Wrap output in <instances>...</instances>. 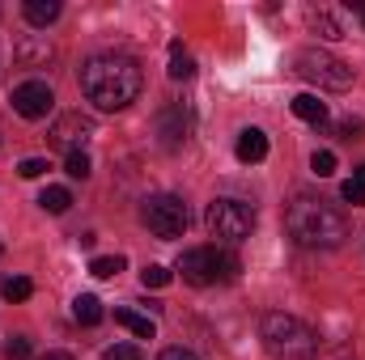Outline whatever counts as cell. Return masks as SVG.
<instances>
[{
  "instance_id": "cell-12",
  "label": "cell",
  "mask_w": 365,
  "mask_h": 360,
  "mask_svg": "<svg viewBox=\"0 0 365 360\" xmlns=\"http://www.w3.org/2000/svg\"><path fill=\"white\" fill-rule=\"evenodd\" d=\"M234 153H238V162H242V166H255V162H264V157H268V136H264L259 127H247V132L238 136Z\"/></svg>"
},
{
  "instance_id": "cell-30",
  "label": "cell",
  "mask_w": 365,
  "mask_h": 360,
  "mask_svg": "<svg viewBox=\"0 0 365 360\" xmlns=\"http://www.w3.org/2000/svg\"><path fill=\"white\" fill-rule=\"evenodd\" d=\"M38 360H73L68 352H47V356H38Z\"/></svg>"
},
{
  "instance_id": "cell-29",
  "label": "cell",
  "mask_w": 365,
  "mask_h": 360,
  "mask_svg": "<svg viewBox=\"0 0 365 360\" xmlns=\"http://www.w3.org/2000/svg\"><path fill=\"white\" fill-rule=\"evenodd\" d=\"M158 360H200V356H195L191 348H166V352H162Z\"/></svg>"
},
{
  "instance_id": "cell-4",
  "label": "cell",
  "mask_w": 365,
  "mask_h": 360,
  "mask_svg": "<svg viewBox=\"0 0 365 360\" xmlns=\"http://www.w3.org/2000/svg\"><path fill=\"white\" fill-rule=\"evenodd\" d=\"M179 271L187 284L208 288L217 280H234L238 275V259L230 250H221V246H191V250L179 255Z\"/></svg>"
},
{
  "instance_id": "cell-16",
  "label": "cell",
  "mask_w": 365,
  "mask_h": 360,
  "mask_svg": "<svg viewBox=\"0 0 365 360\" xmlns=\"http://www.w3.org/2000/svg\"><path fill=\"white\" fill-rule=\"evenodd\" d=\"M73 318H77L81 327H98V322H102V301H98L93 292H81V297L73 301Z\"/></svg>"
},
{
  "instance_id": "cell-28",
  "label": "cell",
  "mask_w": 365,
  "mask_h": 360,
  "mask_svg": "<svg viewBox=\"0 0 365 360\" xmlns=\"http://www.w3.org/2000/svg\"><path fill=\"white\" fill-rule=\"evenodd\" d=\"M361 132H365L361 119H344V123H340V136H344V140H357Z\"/></svg>"
},
{
  "instance_id": "cell-18",
  "label": "cell",
  "mask_w": 365,
  "mask_h": 360,
  "mask_svg": "<svg viewBox=\"0 0 365 360\" xmlns=\"http://www.w3.org/2000/svg\"><path fill=\"white\" fill-rule=\"evenodd\" d=\"M170 77H175V81H191V77H195V60L182 51L179 43H170Z\"/></svg>"
},
{
  "instance_id": "cell-25",
  "label": "cell",
  "mask_w": 365,
  "mask_h": 360,
  "mask_svg": "<svg viewBox=\"0 0 365 360\" xmlns=\"http://www.w3.org/2000/svg\"><path fill=\"white\" fill-rule=\"evenodd\" d=\"M140 284H145V288H166V284H170V271L162 268V263H149V268L140 271Z\"/></svg>"
},
{
  "instance_id": "cell-14",
  "label": "cell",
  "mask_w": 365,
  "mask_h": 360,
  "mask_svg": "<svg viewBox=\"0 0 365 360\" xmlns=\"http://www.w3.org/2000/svg\"><path fill=\"white\" fill-rule=\"evenodd\" d=\"M115 322H119L123 331H132L136 339H153V335H158L153 318H145V314H132V309H115Z\"/></svg>"
},
{
  "instance_id": "cell-17",
  "label": "cell",
  "mask_w": 365,
  "mask_h": 360,
  "mask_svg": "<svg viewBox=\"0 0 365 360\" xmlns=\"http://www.w3.org/2000/svg\"><path fill=\"white\" fill-rule=\"evenodd\" d=\"M38 203H43V212H51V216H64V212L73 208V191H68V186H47V191L38 195Z\"/></svg>"
},
{
  "instance_id": "cell-3",
  "label": "cell",
  "mask_w": 365,
  "mask_h": 360,
  "mask_svg": "<svg viewBox=\"0 0 365 360\" xmlns=\"http://www.w3.org/2000/svg\"><path fill=\"white\" fill-rule=\"evenodd\" d=\"M259 339L272 360H314L319 356V335L310 322H302L297 314H264L259 322Z\"/></svg>"
},
{
  "instance_id": "cell-2",
  "label": "cell",
  "mask_w": 365,
  "mask_h": 360,
  "mask_svg": "<svg viewBox=\"0 0 365 360\" xmlns=\"http://www.w3.org/2000/svg\"><path fill=\"white\" fill-rule=\"evenodd\" d=\"M284 229L306 250H336L349 238V221L323 195H293L284 208Z\"/></svg>"
},
{
  "instance_id": "cell-6",
  "label": "cell",
  "mask_w": 365,
  "mask_h": 360,
  "mask_svg": "<svg viewBox=\"0 0 365 360\" xmlns=\"http://www.w3.org/2000/svg\"><path fill=\"white\" fill-rule=\"evenodd\" d=\"M297 77H306V81H314L319 90H349L353 85V68L344 64V60H336L331 51H302L297 60Z\"/></svg>"
},
{
  "instance_id": "cell-19",
  "label": "cell",
  "mask_w": 365,
  "mask_h": 360,
  "mask_svg": "<svg viewBox=\"0 0 365 360\" xmlns=\"http://www.w3.org/2000/svg\"><path fill=\"white\" fill-rule=\"evenodd\" d=\"M30 292H34V284H30L26 275H9V280L0 284V297H4V301H30Z\"/></svg>"
},
{
  "instance_id": "cell-5",
  "label": "cell",
  "mask_w": 365,
  "mask_h": 360,
  "mask_svg": "<svg viewBox=\"0 0 365 360\" xmlns=\"http://www.w3.org/2000/svg\"><path fill=\"white\" fill-rule=\"evenodd\" d=\"M204 225H208V233H212L221 246H238V242H247L251 229H255V208L242 203V199H212L208 212H204Z\"/></svg>"
},
{
  "instance_id": "cell-13",
  "label": "cell",
  "mask_w": 365,
  "mask_h": 360,
  "mask_svg": "<svg viewBox=\"0 0 365 360\" xmlns=\"http://www.w3.org/2000/svg\"><path fill=\"white\" fill-rule=\"evenodd\" d=\"M293 115L306 119V123H314V127H323L327 123V102H319L314 93H297L293 97Z\"/></svg>"
},
{
  "instance_id": "cell-26",
  "label": "cell",
  "mask_w": 365,
  "mask_h": 360,
  "mask_svg": "<svg viewBox=\"0 0 365 360\" xmlns=\"http://www.w3.org/2000/svg\"><path fill=\"white\" fill-rule=\"evenodd\" d=\"M102 360H145L140 356V348H132V344H115V348H106Z\"/></svg>"
},
{
  "instance_id": "cell-15",
  "label": "cell",
  "mask_w": 365,
  "mask_h": 360,
  "mask_svg": "<svg viewBox=\"0 0 365 360\" xmlns=\"http://www.w3.org/2000/svg\"><path fill=\"white\" fill-rule=\"evenodd\" d=\"M26 21L30 26H51L56 17H60V0H26Z\"/></svg>"
},
{
  "instance_id": "cell-7",
  "label": "cell",
  "mask_w": 365,
  "mask_h": 360,
  "mask_svg": "<svg viewBox=\"0 0 365 360\" xmlns=\"http://www.w3.org/2000/svg\"><path fill=\"white\" fill-rule=\"evenodd\" d=\"M140 216H145L149 233H158V238H182V229L191 221L187 203H182L179 195H149L145 208H140Z\"/></svg>"
},
{
  "instance_id": "cell-24",
  "label": "cell",
  "mask_w": 365,
  "mask_h": 360,
  "mask_svg": "<svg viewBox=\"0 0 365 360\" xmlns=\"http://www.w3.org/2000/svg\"><path fill=\"white\" fill-rule=\"evenodd\" d=\"M310 170H314L319 179H331V174H336V153H331V149H319V153L310 157Z\"/></svg>"
},
{
  "instance_id": "cell-32",
  "label": "cell",
  "mask_w": 365,
  "mask_h": 360,
  "mask_svg": "<svg viewBox=\"0 0 365 360\" xmlns=\"http://www.w3.org/2000/svg\"><path fill=\"white\" fill-rule=\"evenodd\" d=\"M0 250H4V246H0Z\"/></svg>"
},
{
  "instance_id": "cell-20",
  "label": "cell",
  "mask_w": 365,
  "mask_h": 360,
  "mask_svg": "<svg viewBox=\"0 0 365 360\" xmlns=\"http://www.w3.org/2000/svg\"><path fill=\"white\" fill-rule=\"evenodd\" d=\"M340 195H344L353 208H365V166H357V170H353V179L340 186Z\"/></svg>"
},
{
  "instance_id": "cell-8",
  "label": "cell",
  "mask_w": 365,
  "mask_h": 360,
  "mask_svg": "<svg viewBox=\"0 0 365 360\" xmlns=\"http://www.w3.org/2000/svg\"><path fill=\"white\" fill-rule=\"evenodd\" d=\"M90 136H93V119L81 115V110L60 115V119L51 123V132H47V140H51L56 149H64V157H68V153H81V144H86Z\"/></svg>"
},
{
  "instance_id": "cell-22",
  "label": "cell",
  "mask_w": 365,
  "mask_h": 360,
  "mask_svg": "<svg viewBox=\"0 0 365 360\" xmlns=\"http://www.w3.org/2000/svg\"><path fill=\"white\" fill-rule=\"evenodd\" d=\"M0 356H4V360H30V356H34V344H30L26 335H13V339H4Z\"/></svg>"
},
{
  "instance_id": "cell-23",
  "label": "cell",
  "mask_w": 365,
  "mask_h": 360,
  "mask_svg": "<svg viewBox=\"0 0 365 360\" xmlns=\"http://www.w3.org/2000/svg\"><path fill=\"white\" fill-rule=\"evenodd\" d=\"M90 157H86V149H81V153H68V157H64V174H68V179H90Z\"/></svg>"
},
{
  "instance_id": "cell-27",
  "label": "cell",
  "mask_w": 365,
  "mask_h": 360,
  "mask_svg": "<svg viewBox=\"0 0 365 360\" xmlns=\"http://www.w3.org/2000/svg\"><path fill=\"white\" fill-rule=\"evenodd\" d=\"M17 174H21V179H43V174H47V162H43V157H26V162L17 166Z\"/></svg>"
},
{
  "instance_id": "cell-9",
  "label": "cell",
  "mask_w": 365,
  "mask_h": 360,
  "mask_svg": "<svg viewBox=\"0 0 365 360\" xmlns=\"http://www.w3.org/2000/svg\"><path fill=\"white\" fill-rule=\"evenodd\" d=\"M51 106H56V93H51L47 81H21V85L13 90V110H17L21 119H47Z\"/></svg>"
},
{
  "instance_id": "cell-21",
  "label": "cell",
  "mask_w": 365,
  "mask_h": 360,
  "mask_svg": "<svg viewBox=\"0 0 365 360\" xmlns=\"http://www.w3.org/2000/svg\"><path fill=\"white\" fill-rule=\"evenodd\" d=\"M123 268H128V263H123V255H98V259L90 263V271L98 275V280H115Z\"/></svg>"
},
{
  "instance_id": "cell-31",
  "label": "cell",
  "mask_w": 365,
  "mask_h": 360,
  "mask_svg": "<svg viewBox=\"0 0 365 360\" xmlns=\"http://www.w3.org/2000/svg\"><path fill=\"white\" fill-rule=\"evenodd\" d=\"M357 9H361V21H365V4H357Z\"/></svg>"
},
{
  "instance_id": "cell-1",
  "label": "cell",
  "mask_w": 365,
  "mask_h": 360,
  "mask_svg": "<svg viewBox=\"0 0 365 360\" xmlns=\"http://www.w3.org/2000/svg\"><path fill=\"white\" fill-rule=\"evenodd\" d=\"M140 85H145V77H140V64L132 55L106 51V55H90L81 64V93H86V102H93L106 115L132 106L140 97Z\"/></svg>"
},
{
  "instance_id": "cell-10",
  "label": "cell",
  "mask_w": 365,
  "mask_h": 360,
  "mask_svg": "<svg viewBox=\"0 0 365 360\" xmlns=\"http://www.w3.org/2000/svg\"><path fill=\"white\" fill-rule=\"evenodd\" d=\"M158 136H162L166 149H179L182 140H187V110L182 106H166L158 115Z\"/></svg>"
},
{
  "instance_id": "cell-11",
  "label": "cell",
  "mask_w": 365,
  "mask_h": 360,
  "mask_svg": "<svg viewBox=\"0 0 365 360\" xmlns=\"http://www.w3.org/2000/svg\"><path fill=\"white\" fill-rule=\"evenodd\" d=\"M306 21H310V30L319 34V38H327V43H336V38H344V21L327 9V4H314V9H306Z\"/></svg>"
}]
</instances>
